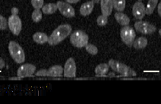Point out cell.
I'll use <instances>...</instances> for the list:
<instances>
[{
    "label": "cell",
    "mask_w": 161,
    "mask_h": 104,
    "mask_svg": "<svg viewBox=\"0 0 161 104\" xmlns=\"http://www.w3.org/2000/svg\"><path fill=\"white\" fill-rule=\"evenodd\" d=\"M72 26L68 24L62 25L55 29L53 32L49 36L48 43L49 45L55 46L64 41L72 32Z\"/></svg>",
    "instance_id": "1"
},
{
    "label": "cell",
    "mask_w": 161,
    "mask_h": 104,
    "mask_svg": "<svg viewBox=\"0 0 161 104\" xmlns=\"http://www.w3.org/2000/svg\"><path fill=\"white\" fill-rule=\"evenodd\" d=\"M109 65L114 72L120 73L122 75L127 76V77H133L136 76L137 73L133 69L129 68V66L123 63H121L116 60L110 59L109 61Z\"/></svg>",
    "instance_id": "2"
},
{
    "label": "cell",
    "mask_w": 161,
    "mask_h": 104,
    "mask_svg": "<svg viewBox=\"0 0 161 104\" xmlns=\"http://www.w3.org/2000/svg\"><path fill=\"white\" fill-rule=\"evenodd\" d=\"M8 50L11 56L15 63L21 64L25 62V55L22 47L15 41H11L8 44Z\"/></svg>",
    "instance_id": "3"
},
{
    "label": "cell",
    "mask_w": 161,
    "mask_h": 104,
    "mask_svg": "<svg viewBox=\"0 0 161 104\" xmlns=\"http://www.w3.org/2000/svg\"><path fill=\"white\" fill-rule=\"evenodd\" d=\"M88 35L82 30H76L71 35L70 37L71 43L77 48L86 47L88 43Z\"/></svg>",
    "instance_id": "4"
},
{
    "label": "cell",
    "mask_w": 161,
    "mask_h": 104,
    "mask_svg": "<svg viewBox=\"0 0 161 104\" xmlns=\"http://www.w3.org/2000/svg\"><path fill=\"white\" fill-rule=\"evenodd\" d=\"M121 38L122 41L125 43L126 45L131 47L133 45L135 38V32L132 27L129 26H124L121 29Z\"/></svg>",
    "instance_id": "5"
},
{
    "label": "cell",
    "mask_w": 161,
    "mask_h": 104,
    "mask_svg": "<svg viewBox=\"0 0 161 104\" xmlns=\"http://www.w3.org/2000/svg\"><path fill=\"white\" fill-rule=\"evenodd\" d=\"M8 25L9 29L14 35H18L22 29V22L18 15H11L8 18Z\"/></svg>",
    "instance_id": "6"
},
{
    "label": "cell",
    "mask_w": 161,
    "mask_h": 104,
    "mask_svg": "<svg viewBox=\"0 0 161 104\" xmlns=\"http://www.w3.org/2000/svg\"><path fill=\"white\" fill-rule=\"evenodd\" d=\"M135 28L137 31L144 34H151L156 31V27L147 21H137L135 23Z\"/></svg>",
    "instance_id": "7"
},
{
    "label": "cell",
    "mask_w": 161,
    "mask_h": 104,
    "mask_svg": "<svg viewBox=\"0 0 161 104\" xmlns=\"http://www.w3.org/2000/svg\"><path fill=\"white\" fill-rule=\"evenodd\" d=\"M60 13L66 18H73L75 16V9L69 3L63 1H58L56 3Z\"/></svg>",
    "instance_id": "8"
},
{
    "label": "cell",
    "mask_w": 161,
    "mask_h": 104,
    "mask_svg": "<svg viewBox=\"0 0 161 104\" xmlns=\"http://www.w3.org/2000/svg\"><path fill=\"white\" fill-rule=\"evenodd\" d=\"M36 71V66L32 64H25L18 69L17 75L20 78L32 76Z\"/></svg>",
    "instance_id": "9"
},
{
    "label": "cell",
    "mask_w": 161,
    "mask_h": 104,
    "mask_svg": "<svg viewBox=\"0 0 161 104\" xmlns=\"http://www.w3.org/2000/svg\"><path fill=\"white\" fill-rule=\"evenodd\" d=\"M64 76L66 78H75L76 76V64L72 58H69L65 63Z\"/></svg>",
    "instance_id": "10"
},
{
    "label": "cell",
    "mask_w": 161,
    "mask_h": 104,
    "mask_svg": "<svg viewBox=\"0 0 161 104\" xmlns=\"http://www.w3.org/2000/svg\"><path fill=\"white\" fill-rule=\"evenodd\" d=\"M133 15L135 18L142 20L146 14V8L142 2H136L133 5L132 8Z\"/></svg>",
    "instance_id": "11"
},
{
    "label": "cell",
    "mask_w": 161,
    "mask_h": 104,
    "mask_svg": "<svg viewBox=\"0 0 161 104\" xmlns=\"http://www.w3.org/2000/svg\"><path fill=\"white\" fill-rule=\"evenodd\" d=\"M100 6L102 14L108 17L113 12V0H100Z\"/></svg>",
    "instance_id": "12"
},
{
    "label": "cell",
    "mask_w": 161,
    "mask_h": 104,
    "mask_svg": "<svg viewBox=\"0 0 161 104\" xmlns=\"http://www.w3.org/2000/svg\"><path fill=\"white\" fill-rule=\"evenodd\" d=\"M94 7V3L93 1L86 2L81 5L80 8V14L82 16H87L92 12Z\"/></svg>",
    "instance_id": "13"
},
{
    "label": "cell",
    "mask_w": 161,
    "mask_h": 104,
    "mask_svg": "<svg viewBox=\"0 0 161 104\" xmlns=\"http://www.w3.org/2000/svg\"><path fill=\"white\" fill-rule=\"evenodd\" d=\"M33 40L38 44H44L48 42L49 37L44 33L36 32L33 35Z\"/></svg>",
    "instance_id": "14"
},
{
    "label": "cell",
    "mask_w": 161,
    "mask_h": 104,
    "mask_svg": "<svg viewBox=\"0 0 161 104\" xmlns=\"http://www.w3.org/2000/svg\"><path fill=\"white\" fill-rule=\"evenodd\" d=\"M115 18H116L117 22L119 24V25H122V26H127L128 25H129V18L125 14L122 13V12H116L115 14Z\"/></svg>",
    "instance_id": "15"
},
{
    "label": "cell",
    "mask_w": 161,
    "mask_h": 104,
    "mask_svg": "<svg viewBox=\"0 0 161 104\" xmlns=\"http://www.w3.org/2000/svg\"><path fill=\"white\" fill-rule=\"evenodd\" d=\"M48 73L51 77H59L63 74V68L61 65H53L48 69Z\"/></svg>",
    "instance_id": "16"
},
{
    "label": "cell",
    "mask_w": 161,
    "mask_h": 104,
    "mask_svg": "<svg viewBox=\"0 0 161 104\" xmlns=\"http://www.w3.org/2000/svg\"><path fill=\"white\" fill-rule=\"evenodd\" d=\"M109 65L106 63H102L98 65L95 68V73L97 76H104L109 72Z\"/></svg>",
    "instance_id": "17"
},
{
    "label": "cell",
    "mask_w": 161,
    "mask_h": 104,
    "mask_svg": "<svg viewBox=\"0 0 161 104\" xmlns=\"http://www.w3.org/2000/svg\"><path fill=\"white\" fill-rule=\"evenodd\" d=\"M147 45V40L145 37L143 36H141L138 37V39L135 40L133 43V47H135V49L136 50H142L144 49Z\"/></svg>",
    "instance_id": "18"
},
{
    "label": "cell",
    "mask_w": 161,
    "mask_h": 104,
    "mask_svg": "<svg viewBox=\"0 0 161 104\" xmlns=\"http://www.w3.org/2000/svg\"><path fill=\"white\" fill-rule=\"evenodd\" d=\"M57 9V5L55 4V3H49V4L43 5V8H42V12L46 14H51L55 13Z\"/></svg>",
    "instance_id": "19"
},
{
    "label": "cell",
    "mask_w": 161,
    "mask_h": 104,
    "mask_svg": "<svg viewBox=\"0 0 161 104\" xmlns=\"http://www.w3.org/2000/svg\"><path fill=\"white\" fill-rule=\"evenodd\" d=\"M113 5L117 12H123L125 8V0H113Z\"/></svg>",
    "instance_id": "20"
},
{
    "label": "cell",
    "mask_w": 161,
    "mask_h": 104,
    "mask_svg": "<svg viewBox=\"0 0 161 104\" xmlns=\"http://www.w3.org/2000/svg\"><path fill=\"white\" fill-rule=\"evenodd\" d=\"M158 0H149L147 5L146 7V14L150 15L153 12L155 8H156Z\"/></svg>",
    "instance_id": "21"
},
{
    "label": "cell",
    "mask_w": 161,
    "mask_h": 104,
    "mask_svg": "<svg viewBox=\"0 0 161 104\" xmlns=\"http://www.w3.org/2000/svg\"><path fill=\"white\" fill-rule=\"evenodd\" d=\"M42 17V12L40 10V9H34V11L32 13V20L34 21V22L38 23L41 21Z\"/></svg>",
    "instance_id": "22"
},
{
    "label": "cell",
    "mask_w": 161,
    "mask_h": 104,
    "mask_svg": "<svg viewBox=\"0 0 161 104\" xmlns=\"http://www.w3.org/2000/svg\"><path fill=\"white\" fill-rule=\"evenodd\" d=\"M87 52L91 55H97L98 53V49L96 46L91 43H87V45L85 47Z\"/></svg>",
    "instance_id": "23"
},
{
    "label": "cell",
    "mask_w": 161,
    "mask_h": 104,
    "mask_svg": "<svg viewBox=\"0 0 161 104\" xmlns=\"http://www.w3.org/2000/svg\"><path fill=\"white\" fill-rule=\"evenodd\" d=\"M107 21H108L107 17V16L103 15V14L99 16L97 19V25L100 27L105 26V25L107 24Z\"/></svg>",
    "instance_id": "24"
},
{
    "label": "cell",
    "mask_w": 161,
    "mask_h": 104,
    "mask_svg": "<svg viewBox=\"0 0 161 104\" xmlns=\"http://www.w3.org/2000/svg\"><path fill=\"white\" fill-rule=\"evenodd\" d=\"M31 4L34 9H40L43 8L44 0H31Z\"/></svg>",
    "instance_id": "25"
},
{
    "label": "cell",
    "mask_w": 161,
    "mask_h": 104,
    "mask_svg": "<svg viewBox=\"0 0 161 104\" xmlns=\"http://www.w3.org/2000/svg\"><path fill=\"white\" fill-rule=\"evenodd\" d=\"M7 20L5 17L0 14V30H5L7 27Z\"/></svg>",
    "instance_id": "26"
},
{
    "label": "cell",
    "mask_w": 161,
    "mask_h": 104,
    "mask_svg": "<svg viewBox=\"0 0 161 104\" xmlns=\"http://www.w3.org/2000/svg\"><path fill=\"white\" fill-rule=\"evenodd\" d=\"M36 76H49L48 70H46V69H42V70L38 71L36 73Z\"/></svg>",
    "instance_id": "27"
},
{
    "label": "cell",
    "mask_w": 161,
    "mask_h": 104,
    "mask_svg": "<svg viewBox=\"0 0 161 104\" xmlns=\"http://www.w3.org/2000/svg\"><path fill=\"white\" fill-rule=\"evenodd\" d=\"M11 12H12V14H13V15H17L18 13V9L17 8H15V7H14V8H12Z\"/></svg>",
    "instance_id": "28"
},
{
    "label": "cell",
    "mask_w": 161,
    "mask_h": 104,
    "mask_svg": "<svg viewBox=\"0 0 161 104\" xmlns=\"http://www.w3.org/2000/svg\"><path fill=\"white\" fill-rule=\"evenodd\" d=\"M5 63L4 60L2 59V58H0V69H3L5 67Z\"/></svg>",
    "instance_id": "29"
},
{
    "label": "cell",
    "mask_w": 161,
    "mask_h": 104,
    "mask_svg": "<svg viewBox=\"0 0 161 104\" xmlns=\"http://www.w3.org/2000/svg\"><path fill=\"white\" fill-rule=\"evenodd\" d=\"M80 1V0H66L67 3H72V4H74V3H78V2Z\"/></svg>",
    "instance_id": "30"
},
{
    "label": "cell",
    "mask_w": 161,
    "mask_h": 104,
    "mask_svg": "<svg viewBox=\"0 0 161 104\" xmlns=\"http://www.w3.org/2000/svg\"><path fill=\"white\" fill-rule=\"evenodd\" d=\"M157 10H158V14H160V16L161 17V2L159 3L158 5V8H157Z\"/></svg>",
    "instance_id": "31"
},
{
    "label": "cell",
    "mask_w": 161,
    "mask_h": 104,
    "mask_svg": "<svg viewBox=\"0 0 161 104\" xmlns=\"http://www.w3.org/2000/svg\"><path fill=\"white\" fill-rule=\"evenodd\" d=\"M20 77H18V78H9V80H21L20 79Z\"/></svg>",
    "instance_id": "32"
},
{
    "label": "cell",
    "mask_w": 161,
    "mask_h": 104,
    "mask_svg": "<svg viewBox=\"0 0 161 104\" xmlns=\"http://www.w3.org/2000/svg\"><path fill=\"white\" fill-rule=\"evenodd\" d=\"M92 1L94 2V3H100V0H92Z\"/></svg>",
    "instance_id": "33"
},
{
    "label": "cell",
    "mask_w": 161,
    "mask_h": 104,
    "mask_svg": "<svg viewBox=\"0 0 161 104\" xmlns=\"http://www.w3.org/2000/svg\"><path fill=\"white\" fill-rule=\"evenodd\" d=\"M159 33H160V35L161 36V29L160 30V31H159Z\"/></svg>",
    "instance_id": "34"
},
{
    "label": "cell",
    "mask_w": 161,
    "mask_h": 104,
    "mask_svg": "<svg viewBox=\"0 0 161 104\" xmlns=\"http://www.w3.org/2000/svg\"><path fill=\"white\" fill-rule=\"evenodd\" d=\"M139 1H140V2H141V1H142V0H139Z\"/></svg>",
    "instance_id": "35"
}]
</instances>
